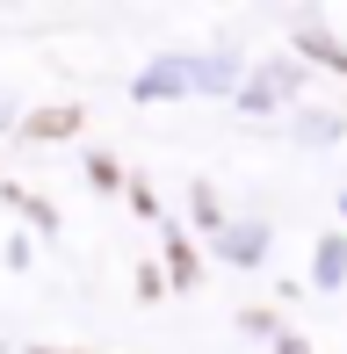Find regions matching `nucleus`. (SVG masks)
<instances>
[{
	"mask_svg": "<svg viewBox=\"0 0 347 354\" xmlns=\"http://www.w3.org/2000/svg\"><path fill=\"white\" fill-rule=\"evenodd\" d=\"M261 253H268V224H225V232H217V261L254 268Z\"/></svg>",
	"mask_w": 347,
	"mask_h": 354,
	"instance_id": "obj_1",
	"label": "nucleus"
},
{
	"mask_svg": "<svg viewBox=\"0 0 347 354\" xmlns=\"http://www.w3.org/2000/svg\"><path fill=\"white\" fill-rule=\"evenodd\" d=\"M311 282H319V289H340L347 282V239L340 232L319 239V253H311Z\"/></svg>",
	"mask_w": 347,
	"mask_h": 354,
	"instance_id": "obj_2",
	"label": "nucleus"
},
{
	"mask_svg": "<svg viewBox=\"0 0 347 354\" xmlns=\"http://www.w3.org/2000/svg\"><path fill=\"white\" fill-rule=\"evenodd\" d=\"M160 246H167V275H174V289H196V282H203V261L188 253V239L167 224V232H160Z\"/></svg>",
	"mask_w": 347,
	"mask_h": 354,
	"instance_id": "obj_3",
	"label": "nucleus"
},
{
	"mask_svg": "<svg viewBox=\"0 0 347 354\" xmlns=\"http://www.w3.org/2000/svg\"><path fill=\"white\" fill-rule=\"evenodd\" d=\"M275 94H297V66H268V73L254 80V87L239 94V102H246V109H268Z\"/></svg>",
	"mask_w": 347,
	"mask_h": 354,
	"instance_id": "obj_4",
	"label": "nucleus"
},
{
	"mask_svg": "<svg viewBox=\"0 0 347 354\" xmlns=\"http://www.w3.org/2000/svg\"><path fill=\"white\" fill-rule=\"evenodd\" d=\"M80 131V109H37V116H22V138H73Z\"/></svg>",
	"mask_w": 347,
	"mask_h": 354,
	"instance_id": "obj_5",
	"label": "nucleus"
},
{
	"mask_svg": "<svg viewBox=\"0 0 347 354\" xmlns=\"http://www.w3.org/2000/svg\"><path fill=\"white\" fill-rule=\"evenodd\" d=\"M188 66H152V73H138V102H160V94H181L188 87Z\"/></svg>",
	"mask_w": 347,
	"mask_h": 354,
	"instance_id": "obj_6",
	"label": "nucleus"
},
{
	"mask_svg": "<svg viewBox=\"0 0 347 354\" xmlns=\"http://www.w3.org/2000/svg\"><path fill=\"white\" fill-rule=\"evenodd\" d=\"M297 51H311L319 66H340V73H347V44H333L326 29H304V37H297Z\"/></svg>",
	"mask_w": 347,
	"mask_h": 354,
	"instance_id": "obj_7",
	"label": "nucleus"
},
{
	"mask_svg": "<svg viewBox=\"0 0 347 354\" xmlns=\"http://www.w3.org/2000/svg\"><path fill=\"white\" fill-rule=\"evenodd\" d=\"M188 203H196V224H203V232H225V210H217V196H210V181H196V188H188Z\"/></svg>",
	"mask_w": 347,
	"mask_h": 354,
	"instance_id": "obj_8",
	"label": "nucleus"
},
{
	"mask_svg": "<svg viewBox=\"0 0 347 354\" xmlns=\"http://www.w3.org/2000/svg\"><path fill=\"white\" fill-rule=\"evenodd\" d=\"M87 181H94V188L109 196V188H123V167H116L109 152H94V159H87Z\"/></svg>",
	"mask_w": 347,
	"mask_h": 354,
	"instance_id": "obj_9",
	"label": "nucleus"
},
{
	"mask_svg": "<svg viewBox=\"0 0 347 354\" xmlns=\"http://www.w3.org/2000/svg\"><path fill=\"white\" fill-rule=\"evenodd\" d=\"M160 289H174V275H160V261L138 268V304H160Z\"/></svg>",
	"mask_w": 347,
	"mask_h": 354,
	"instance_id": "obj_10",
	"label": "nucleus"
},
{
	"mask_svg": "<svg viewBox=\"0 0 347 354\" xmlns=\"http://www.w3.org/2000/svg\"><path fill=\"white\" fill-rule=\"evenodd\" d=\"M196 80H203V87H232L239 66H232V58H210V66H196Z\"/></svg>",
	"mask_w": 347,
	"mask_h": 354,
	"instance_id": "obj_11",
	"label": "nucleus"
},
{
	"mask_svg": "<svg viewBox=\"0 0 347 354\" xmlns=\"http://www.w3.org/2000/svg\"><path fill=\"white\" fill-rule=\"evenodd\" d=\"M239 326L261 333V340H282V318H275V311H239Z\"/></svg>",
	"mask_w": 347,
	"mask_h": 354,
	"instance_id": "obj_12",
	"label": "nucleus"
},
{
	"mask_svg": "<svg viewBox=\"0 0 347 354\" xmlns=\"http://www.w3.org/2000/svg\"><path fill=\"white\" fill-rule=\"evenodd\" d=\"M275 354H311V340H304V333H282V340H275Z\"/></svg>",
	"mask_w": 347,
	"mask_h": 354,
	"instance_id": "obj_13",
	"label": "nucleus"
},
{
	"mask_svg": "<svg viewBox=\"0 0 347 354\" xmlns=\"http://www.w3.org/2000/svg\"><path fill=\"white\" fill-rule=\"evenodd\" d=\"M8 123H15V116H8V102H0V131H8Z\"/></svg>",
	"mask_w": 347,
	"mask_h": 354,
	"instance_id": "obj_14",
	"label": "nucleus"
}]
</instances>
